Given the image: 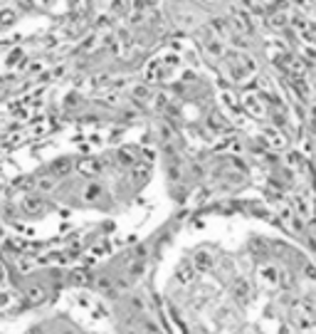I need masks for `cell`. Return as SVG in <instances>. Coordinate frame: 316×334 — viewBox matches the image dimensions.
Listing matches in <instances>:
<instances>
[{"instance_id": "cell-1", "label": "cell", "mask_w": 316, "mask_h": 334, "mask_svg": "<svg viewBox=\"0 0 316 334\" xmlns=\"http://www.w3.org/2000/svg\"><path fill=\"white\" fill-rule=\"evenodd\" d=\"M153 188V161L136 144L52 146L3 184L0 221L35 238L121 230L151 210Z\"/></svg>"}, {"instance_id": "cell-2", "label": "cell", "mask_w": 316, "mask_h": 334, "mask_svg": "<svg viewBox=\"0 0 316 334\" xmlns=\"http://www.w3.org/2000/svg\"><path fill=\"white\" fill-rule=\"evenodd\" d=\"M72 0H0V42L35 37L55 27Z\"/></svg>"}]
</instances>
